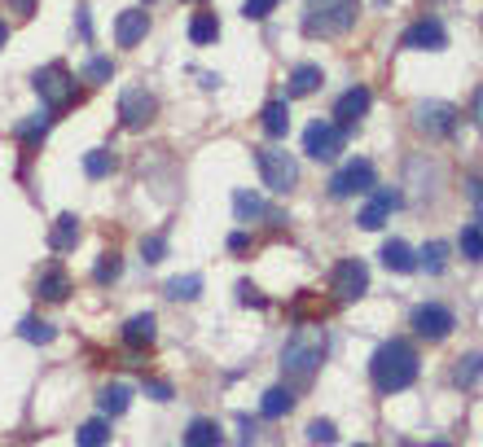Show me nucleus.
I'll return each mask as SVG.
<instances>
[{
    "label": "nucleus",
    "mask_w": 483,
    "mask_h": 447,
    "mask_svg": "<svg viewBox=\"0 0 483 447\" xmlns=\"http://www.w3.org/2000/svg\"><path fill=\"white\" fill-rule=\"evenodd\" d=\"M369 377H373L378 395H400V390H409V386L418 382V351H413V342L387 337V342L373 351V360H369Z\"/></svg>",
    "instance_id": "obj_1"
},
{
    "label": "nucleus",
    "mask_w": 483,
    "mask_h": 447,
    "mask_svg": "<svg viewBox=\"0 0 483 447\" xmlns=\"http://www.w3.org/2000/svg\"><path fill=\"white\" fill-rule=\"evenodd\" d=\"M321 360H326V330L321 325H299L281 346V377L290 386H308L317 377Z\"/></svg>",
    "instance_id": "obj_2"
},
{
    "label": "nucleus",
    "mask_w": 483,
    "mask_h": 447,
    "mask_svg": "<svg viewBox=\"0 0 483 447\" xmlns=\"http://www.w3.org/2000/svg\"><path fill=\"white\" fill-rule=\"evenodd\" d=\"M361 13V0H312L303 9V35L308 40H330V35H343Z\"/></svg>",
    "instance_id": "obj_3"
},
{
    "label": "nucleus",
    "mask_w": 483,
    "mask_h": 447,
    "mask_svg": "<svg viewBox=\"0 0 483 447\" xmlns=\"http://www.w3.org/2000/svg\"><path fill=\"white\" fill-rule=\"evenodd\" d=\"M255 167H259V176H264V185H268L272 193H290V189L299 185V163H295L286 149H277V145L259 149V154H255Z\"/></svg>",
    "instance_id": "obj_4"
},
{
    "label": "nucleus",
    "mask_w": 483,
    "mask_h": 447,
    "mask_svg": "<svg viewBox=\"0 0 483 447\" xmlns=\"http://www.w3.org/2000/svg\"><path fill=\"white\" fill-rule=\"evenodd\" d=\"M31 88L40 93V102H44L49 110H62V106H71V102H75V75H71L62 62H53V66L35 71V84H31Z\"/></svg>",
    "instance_id": "obj_5"
},
{
    "label": "nucleus",
    "mask_w": 483,
    "mask_h": 447,
    "mask_svg": "<svg viewBox=\"0 0 483 447\" xmlns=\"http://www.w3.org/2000/svg\"><path fill=\"white\" fill-rule=\"evenodd\" d=\"M343 145H348V132H343L334 118H317V123H308V132H303V154L317 158V163L339 158Z\"/></svg>",
    "instance_id": "obj_6"
},
{
    "label": "nucleus",
    "mask_w": 483,
    "mask_h": 447,
    "mask_svg": "<svg viewBox=\"0 0 483 447\" xmlns=\"http://www.w3.org/2000/svg\"><path fill=\"white\" fill-rule=\"evenodd\" d=\"M373 185H378V171H373V163L369 158H352V163H343L334 176H330V198H356V193H373Z\"/></svg>",
    "instance_id": "obj_7"
},
{
    "label": "nucleus",
    "mask_w": 483,
    "mask_h": 447,
    "mask_svg": "<svg viewBox=\"0 0 483 447\" xmlns=\"http://www.w3.org/2000/svg\"><path fill=\"white\" fill-rule=\"evenodd\" d=\"M457 118H462V110L448 106V102H418L413 106V127L426 132V136H453Z\"/></svg>",
    "instance_id": "obj_8"
},
{
    "label": "nucleus",
    "mask_w": 483,
    "mask_h": 447,
    "mask_svg": "<svg viewBox=\"0 0 483 447\" xmlns=\"http://www.w3.org/2000/svg\"><path fill=\"white\" fill-rule=\"evenodd\" d=\"M453 330H457V321H453V312H448L444 303H422V307H413V334L418 337L444 342Z\"/></svg>",
    "instance_id": "obj_9"
},
{
    "label": "nucleus",
    "mask_w": 483,
    "mask_h": 447,
    "mask_svg": "<svg viewBox=\"0 0 483 447\" xmlns=\"http://www.w3.org/2000/svg\"><path fill=\"white\" fill-rule=\"evenodd\" d=\"M369 294V268L364 259H339L334 268V299L339 303H356Z\"/></svg>",
    "instance_id": "obj_10"
},
{
    "label": "nucleus",
    "mask_w": 483,
    "mask_h": 447,
    "mask_svg": "<svg viewBox=\"0 0 483 447\" xmlns=\"http://www.w3.org/2000/svg\"><path fill=\"white\" fill-rule=\"evenodd\" d=\"M154 114H158V102H154V93L150 88H127L119 97V123L127 132H141V127H150L154 123Z\"/></svg>",
    "instance_id": "obj_11"
},
{
    "label": "nucleus",
    "mask_w": 483,
    "mask_h": 447,
    "mask_svg": "<svg viewBox=\"0 0 483 447\" xmlns=\"http://www.w3.org/2000/svg\"><path fill=\"white\" fill-rule=\"evenodd\" d=\"M404 49H418V53H440V49H448V31H444V22H440V18H422V22H413V27L404 31Z\"/></svg>",
    "instance_id": "obj_12"
},
{
    "label": "nucleus",
    "mask_w": 483,
    "mask_h": 447,
    "mask_svg": "<svg viewBox=\"0 0 483 447\" xmlns=\"http://www.w3.org/2000/svg\"><path fill=\"white\" fill-rule=\"evenodd\" d=\"M369 106H373V93H369V88H348V93L334 102V123H339L343 132H352L364 114H369Z\"/></svg>",
    "instance_id": "obj_13"
},
{
    "label": "nucleus",
    "mask_w": 483,
    "mask_h": 447,
    "mask_svg": "<svg viewBox=\"0 0 483 447\" xmlns=\"http://www.w3.org/2000/svg\"><path fill=\"white\" fill-rule=\"evenodd\" d=\"M404 207V193H395V189H373V202L361 211V228H369V232H378L382 224H387V216L391 211H400Z\"/></svg>",
    "instance_id": "obj_14"
},
{
    "label": "nucleus",
    "mask_w": 483,
    "mask_h": 447,
    "mask_svg": "<svg viewBox=\"0 0 483 447\" xmlns=\"http://www.w3.org/2000/svg\"><path fill=\"white\" fill-rule=\"evenodd\" d=\"M145 31H150V18H145V9H123L119 22H115V40H119V49L141 44V40H145Z\"/></svg>",
    "instance_id": "obj_15"
},
{
    "label": "nucleus",
    "mask_w": 483,
    "mask_h": 447,
    "mask_svg": "<svg viewBox=\"0 0 483 447\" xmlns=\"http://www.w3.org/2000/svg\"><path fill=\"white\" fill-rule=\"evenodd\" d=\"M35 294H40L44 303H66V294H71V277L53 263V268H44V272L35 277Z\"/></svg>",
    "instance_id": "obj_16"
},
{
    "label": "nucleus",
    "mask_w": 483,
    "mask_h": 447,
    "mask_svg": "<svg viewBox=\"0 0 483 447\" xmlns=\"http://www.w3.org/2000/svg\"><path fill=\"white\" fill-rule=\"evenodd\" d=\"M378 259H382V268L387 272H418V254L400 241V237H391V241H382V250H378Z\"/></svg>",
    "instance_id": "obj_17"
},
{
    "label": "nucleus",
    "mask_w": 483,
    "mask_h": 447,
    "mask_svg": "<svg viewBox=\"0 0 483 447\" xmlns=\"http://www.w3.org/2000/svg\"><path fill=\"white\" fill-rule=\"evenodd\" d=\"M321 84H326L321 66L303 62V66H295V71H290V80H286V93H290V97H312V93H317Z\"/></svg>",
    "instance_id": "obj_18"
},
{
    "label": "nucleus",
    "mask_w": 483,
    "mask_h": 447,
    "mask_svg": "<svg viewBox=\"0 0 483 447\" xmlns=\"http://www.w3.org/2000/svg\"><path fill=\"white\" fill-rule=\"evenodd\" d=\"M220 443H225L220 421H211V417H194V421H189V430H185V447H220Z\"/></svg>",
    "instance_id": "obj_19"
},
{
    "label": "nucleus",
    "mask_w": 483,
    "mask_h": 447,
    "mask_svg": "<svg viewBox=\"0 0 483 447\" xmlns=\"http://www.w3.org/2000/svg\"><path fill=\"white\" fill-rule=\"evenodd\" d=\"M127 404H132V386H123V382L102 386V395H97V408H102V417H123V413H127Z\"/></svg>",
    "instance_id": "obj_20"
},
{
    "label": "nucleus",
    "mask_w": 483,
    "mask_h": 447,
    "mask_svg": "<svg viewBox=\"0 0 483 447\" xmlns=\"http://www.w3.org/2000/svg\"><path fill=\"white\" fill-rule=\"evenodd\" d=\"M75 241H80V220L75 216H58L53 228H49V250H75Z\"/></svg>",
    "instance_id": "obj_21"
},
{
    "label": "nucleus",
    "mask_w": 483,
    "mask_h": 447,
    "mask_svg": "<svg viewBox=\"0 0 483 447\" xmlns=\"http://www.w3.org/2000/svg\"><path fill=\"white\" fill-rule=\"evenodd\" d=\"M158 334V321H154V312H141V316H132L127 325H123V342L127 346H150Z\"/></svg>",
    "instance_id": "obj_22"
},
{
    "label": "nucleus",
    "mask_w": 483,
    "mask_h": 447,
    "mask_svg": "<svg viewBox=\"0 0 483 447\" xmlns=\"http://www.w3.org/2000/svg\"><path fill=\"white\" fill-rule=\"evenodd\" d=\"M290 408H295V390H290V386H272V390H264V399H259V413H264L268 421L286 417Z\"/></svg>",
    "instance_id": "obj_23"
},
{
    "label": "nucleus",
    "mask_w": 483,
    "mask_h": 447,
    "mask_svg": "<svg viewBox=\"0 0 483 447\" xmlns=\"http://www.w3.org/2000/svg\"><path fill=\"white\" fill-rule=\"evenodd\" d=\"M453 382H457L462 390H475V386H479V382H483V355H479V351H471V355H462V360H457Z\"/></svg>",
    "instance_id": "obj_24"
},
{
    "label": "nucleus",
    "mask_w": 483,
    "mask_h": 447,
    "mask_svg": "<svg viewBox=\"0 0 483 447\" xmlns=\"http://www.w3.org/2000/svg\"><path fill=\"white\" fill-rule=\"evenodd\" d=\"M259 127H264L268 136H286V132H290V106H286V102H268V106L259 110Z\"/></svg>",
    "instance_id": "obj_25"
},
{
    "label": "nucleus",
    "mask_w": 483,
    "mask_h": 447,
    "mask_svg": "<svg viewBox=\"0 0 483 447\" xmlns=\"http://www.w3.org/2000/svg\"><path fill=\"white\" fill-rule=\"evenodd\" d=\"M163 290H167V299H176V303H194V299L203 294V277H198V272H185V277H172Z\"/></svg>",
    "instance_id": "obj_26"
},
{
    "label": "nucleus",
    "mask_w": 483,
    "mask_h": 447,
    "mask_svg": "<svg viewBox=\"0 0 483 447\" xmlns=\"http://www.w3.org/2000/svg\"><path fill=\"white\" fill-rule=\"evenodd\" d=\"M189 40L194 44H216L220 40V18L216 13H194L189 18Z\"/></svg>",
    "instance_id": "obj_27"
},
{
    "label": "nucleus",
    "mask_w": 483,
    "mask_h": 447,
    "mask_svg": "<svg viewBox=\"0 0 483 447\" xmlns=\"http://www.w3.org/2000/svg\"><path fill=\"white\" fill-rule=\"evenodd\" d=\"M115 167H119V158H115L111 149H88V154H84V176H88V180H106Z\"/></svg>",
    "instance_id": "obj_28"
},
{
    "label": "nucleus",
    "mask_w": 483,
    "mask_h": 447,
    "mask_svg": "<svg viewBox=\"0 0 483 447\" xmlns=\"http://www.w3.org/2000/svg\"><path fill=\"white\" fill-rule=\"evenodd\" d=\"M75 443H80V447H106V443H111V421H106V417L84 421V426H80V435H75Z\"/></svg>",
    "instance_id": "obj_29"
},
{
    "label": "nucleus",
    "mask_w": 483,
    "mask_h": 447,
    "mask_svg": "<svg viewBox=\"0 0 483 447\" xmlns=\"http://www.w3.org/2000/svg\"><path fill=\"white\" fill-rule=\"evenodd\" d=\"M234 211H238L242 224H250V220H259L268 207H264V198H259V193H250V189H238V193H234Z\"/></svg>",
    "instance_id": "obj_30"
},
{
    "label": "nucleus",
    "mask_w": 483,
    "mask_h": 447,
    "mask_svg": "<svg viewBox=\"0 0 483 447\" xmlns=\"http://www.w3.org/2000/svg\"><path fill=\"white\" fill-rule=\"evenodd\" d=\"M457 246H462V259L483 263V224H466L462 237H457Z\"/></svg>",
    "instance_id": "obj_31"
},
{
    "label": "nucleus",
    "mask_w": 483,
    "mask_h": 447,
    "mask_svg": "<svg viewBox=\"0 0 483 447\" xmlns=\"http://www.w3.org/2000/svg\"><path fill=\"white\" fill-rule=\"evenodd\" d=\"M418 259H422L418 268H426L431 277H440V272L448 268V241H426V250H422Z\"/></svg>",
    "instance_id": "obj_32"
},
{
    "label": "nucleus",
    "mask_w": 483,
    "mask_h": 447,
    "mask_svg": "<svg viewBox=\"0 0 483 447\" xmlns=\"http://www.w3.org/2000/svg\"><path fill=\"white\" fill-rule=\"evenodd\" d=\"M119 272H123V259L111 250V254H102V259H97L93 281H97V285H115V281H119Z\"/></svg>",
    "instance_id": "obj_33"
},
{
    "label": "nucleus",
    "mask_w": 483,
    "mask_h": 447,
    "mask_svg": "<svg viewBox=\"0 0 483 447\" xmlns=\"http://www.w3.org/2000/svg\"><path fill=\"white\" fill-rule=\"evenodd\" d=\"M18 334L27 337V342H53V334H58V330H53L49 321H40V316H27V321L18 325Z\"/></svg>",
    "instance_id": "obj_34"
},
{
    "label": "nucleus",
    "mask_w": 483,
    "mask_h": 447,
    "mask_svg": "<svg viewBox=\"0 0 483 447\" xmlns=\"http://www.w3.org/2000/svg\"><path fill=\"white\" fill-rule=\"evenodd\" d=\"M18 136H22L27 145H35V140H44V136H49V114H35V118H27V123H18Z\"/></svg>",
    "instance_id": "obj_35"
},
{
    "label": "nucleus",
    "mask_w": 483,
    "mask_h": 447,
    "mask_svg": "<svg viewBox=\"0 0 483 447\" xmlns=\"http://www.w3.org/2000/svg\"><path fill=\"white\" fill-rule=\"evenodd\" d=\"M308 439L317 447H330L334 439H339V430H334V421H326V417H317L312 426H308Z\"/></svg>",
    "instance_id": "obj_36"
},
{
    "label": "nucleus",
    "mask_w": 483,
    "mask_h": 447,
    "mask_svg": "<svg viewBox=\"0 0 483 447\" xmlns=\"http://www.w3.org/2000/svg\"><path fill=\"white\" fill-rule=\"evenodd\" d=\"M84 75H88L93 84H106V80L115 75V62H111V57H88V66H84Z\"/></svg>",
    "instance_id": "obj_37"
},
{
    "label": "nucleus",
    "mask_w": 483,
    "mask_h": 447,
    "mask_svg": "<svg viewBox=\"0 0 483 447\" xmlns=\"http://www.w3.org/2000/svg\"><path fill=\"white\" fill-rule=\"evenodd\" d=\"M141 254H145V263H163V254H167V241L154 232V237H141Z\"/></svg>",
    "instance_id": "obj_38"
},
{
    "label": "nucleus",
    "mask_w": 483,
    "mask_h": 447,
    "mask_svg": "<svg viewBox=\"0 0 483 447\" xmlns=\"http://www.w3.org/2000/svg\"><path fill=\"white\" fill-rule=\"evenodd\" d=\"M272 9H277V0H246V4H242V18H246V22H264Z\"/></svg>",
    "instance_id": "obj_39"
},
{
    "label": "nucleus",
    "mask_w": 483,
    "mask_h": 447,
    "mask_svg": "<svg viewBox=\"0 0 483 447\" xmlns=\"http://www.w3.org/2000/svg\"><path fill=\"white\" fill-rule=\"evenodd\" d=\"M466 198H471L475 216L483 220V176H471V180H466Z\"/></svg>",
    "instance_id": "obj_40"
},
{
    "label": "nucleus",
    "mask_w": 483,
    "mask_h": 447,
    "mask_svg": "<svg viewBox=\"0 0 483 447\" xmlns=\"http://www.w3.org/2000/svg\"><path fill=\"white\" fill-rule=\"evenodd\" d=\"M238 303H246V307H264V294H259L250 281H242V285H238Z\"/></svg>",
    "instance_id": "obj_41"
},
{
    "label": "nucleus",
    "mask_w": 483,
    "mask_h": 447,
    "mask_svg": "<svg viewBox=\"0 0 483 447\" xmlns=\"http://www.w3.org/2000/svg\"><path fill=\"white\" fill-rule=\"evenodd\" d=\"M145 395H154L158 404H167V399H172V386H167V382H145Z\"/></svg>",
    "instance_id": "obj_42"
},
{
    "label": "nucleus",
    "mask_w": 483,
    "mask_h": 447,
    "mask_svg": "<svg viewBox=\"0 0 483 447\" xmlns=\"http://www.w3.org/2000/svg\"><path fill=\"white\" fill-rule=\"evenodd\" d=\"M4 4H9L18 18H31V9H35V0H4Z\"/></svg>",
    "instance_id": "obj_43"
},
{
    "label": "nucleus",
    "mask_w": 483,
    "mask_h": 447,
    "mask_svg": "<svg viewBox=\"0 0 483 447\" xmlns=\"http://www.w3.org/2000/svg\"><path fill=\"white\" fill-rule=\"evenodd\" d=\"M471 118L483 127V84H479V93H475V102H471Z\"/></svg>",
    "instance_id": "obj_44"
},
{
    "label": "nucleus",
    "mask_w": 483,
    "mask_h": 447,
    "mask_svg": "<svg viewBox=\"0 0 483 447\" xmlns=\"http://www.w3.org/2000/svg\"><path fill=\"white\" fill-rule=\"evenodd\" d=\"M80 35L93 40V27H88V9H80Z\"/></svg>",
    "instance_id": "obj_45"
},
{
    "label": "nucleus",
    "mask_w": 483,
    "mask_h": 447,
    "mask_svg": "<svg viewBox=\"0 0 483 447\" xmlns=\"http://www.w3.org/2000/svg\"><path fill=\"white\" fill-rule=\"evenodd\" d=\"M4 44H9V27L0 22V49H4Z\"/></svg>",
    "instance_id": "obj_46"
},
{
    "label": "nucleus",
    "mask_w": 483,
    "mask_h": 447,
    "mask_svg": "<svg viewBox=\"0 0 483 447\" xmlns=\"http://www.w3.org/2000/svg\"><path fill=\"white\" fill-rule=\"evenodd\" d=\"M426 447H448V443H426Z\"/></svg>",
    "instance_id": "obj_47"
},
{
    "label": "nucleus",
    "mask_w": 483,
    "mask_h": 447,
    "mask_svg": "<svg viewBox=\"0 0 483 447\" xmlns=\"http://www.w3.org/2000/svg\"><path fill=\"white\" fill-rule=\"evenodd\" d=\"M356 447H369V443H356Z\"/></svg>",
    "instance_id": "obj_48"
}]
</instances>
